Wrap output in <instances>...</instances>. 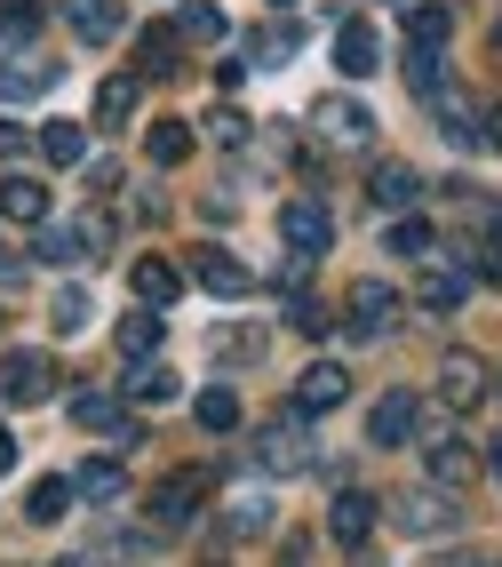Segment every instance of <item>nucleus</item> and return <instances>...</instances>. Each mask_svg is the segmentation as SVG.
Masks as SVG:
<instances>
[{"label":"nucleus","instance_id":"7","mask_svg":"<svg viewBox=\"0 0 502 567\" xmlns=\"http://www.w3.org/2000/svg\"><path fill=\"white\" fill-rule=\"evenodd\" d=\"M422 464H431V487H447V496H454V487H471V480L487 472V456H479V447H462L454 432H439V440H431V456H422Z\"/></svg>","mask_w":502,"mask_h":567},{"label":"nucleus","instance_id":"26","mask_svg":"<svg viewBox=\"0 0 502 567\" xmlns=\"http://www.w3.org/2000/svg\"><path fill=\"white\" fill-rule=\"evenodd\" d=\"M144 161H151V168H184V161H191V128H184V121H151Z\"/></svg>","mask_w":502,"mask_h":567},{"label":"nucleus","instance_id":"33","mask_svg":"<svg viewBox=\"0 0 502 567\" xmlns=\"http://www.w3.org/2000/svg\"><path fill=\"white\" fill-rule=\"evenodd\" d=\"M391 256H422V264H431V256H439V233H431L422 216H399V224H391Z\"/></svg>","mask_w":502,"mask_h":567},{"label":"nucleus","instance_id":"6","mask_svg":"<svg viewBox=\"0 0 502 567\" xmlns=\"http://www.w3.org/2000/svg\"><path fill=\"white\" fill-rule=\"evenodd\" d=\"M439 400H447L454 415L479 408V400H487V360H479V352H447V360H439Z\"/></svg>","mask_w":502,"mask_h":567},{"label":"nucleus","instance_id":"8","mask_svg":"<svg viewBox=\"0 0 502 567\" xmlns=\"http://www.w3.org/2000/svg\"><path fill=\"white\" fill-rule=\"evenodd\" d=\"M327 536H335L343 551H359V544L375 536V496H367V487H343V496L327 504Z\"/></svg>","mask_w":502,"mask_h":567},{"label":"nucleus","instance_id":"27","mask_svg":"<svg viewBox=\"0 0 502 567\" xmlns=\"http://www.w3.org/2000/svg\"><path fill=\"white\" fill-rule=\"evenodd\" d=\"M160 336H168V312L144 305V312L121 320V352H128V360H151V352H160Z\"/></svg>","mask_w":502,"mask_h":567},{"label":"nucleus","instance_id":"16","mask_svg":"<svg viewBox=\"0 0 502 567\" xmlns=\"http://www.w3.org/2000/svg\"><path fill=\"white\" fill-rule=\"evenodd\" d=\"M72 32H81L88 49H104V41L128 32V9H121V0H72Z\"/></svg>","mask_w":502,"mask_h":567},{"label":"nucleus","instance_id":"1","mask_svg":"<svg viewBox=\"0 0 502 567\" xmlns=\"http://www.w3.org/2000/svg\"><path fill=\"white\" fill-rule=\"evenodd\" d=\"M200 496H208V472L200 464H191V472H168L160 487H151V527H160V536H184V527L191 519H200Z\"/></svg>","mask_w":502,"mask_h":567},{"label":"nucleus","instance_id":"14","mask_svg":"<svg viewBox=\"0 0 502 567\" xmlns=\"http://www.w3.org/2000/svg\"><path fill=\"white\" fill-rule=\"evenodd\" d=\"M303 456H312V447H303V424H295V408H287L280 424L255 440V464H263V472H295Z\"/></svg>","mask_w":502,"mask_h":567},{"label":"nucleus","instance_id":"2","mask_svg":"<svg viewBox=\"0 0 502 567\" xmlns=\"http://www.w3.org/2000/svg\"><path fill=\"white\" fill-rule=\"evenodd\" d=\"M56 392V368L41 352H9L0 360V408H41Z\"/></svg>","mask_w":502,"mask_h":567},{"label":"nucleus","instance_id":"9","mask_svg":"<svg viewBox=\"0 0 502 567\" xmlns=\"http://www.w3.org/2000/svg\"><path fill=\"white\" fill-rule=\"evenodd\" d=\"M72 424H81V432H104L112 447H136V440H144L128 415H121V400H112V392H81V400H72Z\"/></svg>","mask_w":502,"mask_h":567},{"label":"nucleus","instance_id":"3","mask_svg":"<svg viewBox=\"0 0 502 567\" xmlns=\"http://www.w3.org/2000/svg\"><path fill=\"white\" fill-rule=\"evenodd\" d=\"M343 328H352L359 344L391 336V328H399V288H391V280H359V288H352V320H343Z\"/></svg>","mask_w":502,"mask_h":567},{"label":"nucleus","instance_id":"35","mask_svg":"<svg viewBox=\"0 0 502 567\" xmlns=\"http://www.w3.org/2000/svg\"><path fill=\"white\" fill-rule=\"evenodd\" d=\"M88 312H96V305H88V288H56V305H49L56 336H81V328H88Z\"/></svg>","mask_w":502,"mask_h":567},{"label":"nucleus","instance_id":"22","mask_svg":"<svg viewBox=\"0 0 502 567\" xmlns=\"http://www.w3.org/2000/svg\"><path fill=\"white\" fill-rule=\"evenodd\" d=\"M41 161H49V168H81V161H88V128H81V121H49V128H41Z\"/></svg>","mask_w":502,"mask_h":567},{"label":"nucleus","instance_id":"25","mask_svg":"<svg viewBox=\"0 0 502 567\" xmlns=\"http://www.w3.org/2000/svg\"><path fill=\"white\" fill-rule=\"evenodd\" d=\"M367 193H375L383 208H415V200H422V176H415L407 161H383V168H375V184H367Z\"/></svg>","mask_w":502,"mask_h":567},{"label":"nucleus","instance_id":"48","mask_svg":"<svg viewBox=\"0 0 502 567\" xmlns=\"http://www.w3.org/2000/svg\"><path fill=\"white\" fill-rule=\"evenodd\" d=\"M399 9H407V0H399Z\"/></svg>","mask_w":502,"mask_h":567},{"label":"nucleus","instance_id":"17","mask_svg":"<svg viewBox=\"0 0 502 567\" xmlns=\"http://www.w3.org/2000/svg\"><path fill=\"white\" fill-rule=\"evenodd\" d=\"M375 64H383V41H375V24H359V17H352V24L335 32V72H352V81H367Z\"/></svg>","mask_w":502,"mask_h":567},{"label":"nucleus","instance_id":"30","mask_svg":"<svg viewBox=\"0 0 502 567\" xmlns=\"http://www.w3.org/2000/svg\"><path fill=\"white\" fill-rule=\"evenodd\" d=\"M64 512H72V480H41V487L24 496V519H32V527H56Z\"/></svg>","mask_w":502,"mask_h":567},{"label":"nucleus","instance_id":"47","mask_svg":"<svg viewBox=\"0 0 502 567\" xmlns=\"http://www.w3.org/2000/svg\"><path fill=\"white\" fill-rule=\"evenodd\" d=\"M471 567H494V559H471Z\"/></svg>","mask_w":502,"mask_h":567},{"label":"nucleus","instance_id":"23","mask_svg":"<svg viewBox=\"0 0 502 567\" xmlns=\"http://www.w3.org/2000/svg\"><path fill=\"white\" fill-rule=\"evenodd\" d=\"M136 296L160 312V305H176V296H184V272H176L168 256H144V264H136Z\"/></svg>","mask_w":502,"mask_h":567},{"label":"nucleus","instance_id":"12","mask_svg":"<svg viewBox=\"0 0 502 567\" xmlns=\"http://www.w3.org/2000/svg\"><path fill=\"white\" fill-rule=\"evenodd\" d=\"M312 121H320V136H335V144H367V136H375V112L352 104V96H320Z\"/></svg>","mask_w":502,"mask_h":567},{"label":"nucleus","instance_id":"5","mask_svg":"<svg viewBox=\"0 0 502 567\" xmlns=\"http://www.w3.org/2000/svg\"><path fill=\"white\" fill-rule=\"evenodd\" d=\"M343 400H352V375H343L335 360H312V368L295 375V415H327Z\"/></svg>","mask_w":502,"mask_h":567},{"label":"nucleus","instance_id":"18","mask_svg":"<svg viewBox=\"0 0 502 567\" xmlns=\"http://www.w3.org/2000/svg\"><path fill=\"white\" fill-rule=\"evenodd\" d=\"M191 272H200V288L223 296V305H231V296H248V264L223 256V248H200V264H191Z\"/></svg>","mask_w":502,"mask_h":567},{"label":"nucleus","instance_id":"4","mask_svg":"<svg viewBox=\"0 0 502 567\" xmlns=\"http://www.w3.org/2000/svg\"><path fill=\"white\" fill-rule=\"evenodd\" d=\"M280 240H287V256L320 264V256H327V240H335V224H327V208H320V200H287V208H280Z\"/></svg>","mask_w":502,"mask_h":567},{"label":"nucleus","instance_id":"38","mask_svg":"<svg viewBox=\"0 0 502 567\" xmlns=\"http://www.w3.org/2000/svg\"><path fill=\"white\" fill-rule=\"evenodd\" d=\"M208 136H216V144H240V136H248V112H240V104L208 112Z\"/></svg>","mask_w":502,"mask_h":567},{"label":"nucleus","instance_id":"44","mask_svg":"<svg viewBox=\"0 0 502 567\" xmlns=\"http://www.w3.org/2000/svg\"><path fill=\"white\" fill-rule=\"evenodd\" d=\"M9 280H17V256H9V248H0V288H9Z\"/></svg>","mask_w":502,"mask_h":567},{"label":"nucleus","instance_id":"46","mask_svg":"<svg viewBox=\"0 0 502 567\" xmlns=\"http://www.w3.org/2000/svg\"><path fill=\"white\" fill-rule=\"evenodd\" d=\"M494 49H502V24H494Z\"/></svg>","mask_w":502,"mask_h":567},{"label":"nucleus","instance_id":"31","mask_svg":"<svg viewBox=\"0 0 502 567\" xmlns=\"http://www.w3.org/2000/svg\"><path fill=\"white\" fill-rule=\"evenodd\" d=\"M191 408H200V424H208V432H240V392H231V384H208Z\"/></svg>","mask_w":502,"mask_h":567},{"label":"nucleus","instance_id":"15","mask_svg":"<svg viewBox=\"0 0 502 567\" xmlns=\"http://www.w3.org/2000/svg\"><path fill=\"white\" fill-rule=\"evenodd\" d=\"M32 248H41V264H81L88 248H96V224H41V233H32Z\"/></svg>","mask_w":502,"mask_h":567},{"label":"nucleus","instance_id":"10","mask_svg":"<svg viewBox=\"0 0 502 567\" xmlns=\"http://www.w3.org/2000/svg\"><path fill=\"white\" fill-rule=\"evenodd\" d=\"M415 424H422L415 392H383V400H375V415H367V440H375V447H407V440H415Z\"/></svg>","mask_w":502,"mask_h":567},{"label":"nucleus","instance_id":"32","mask_svg":"<svg viewBox=\"0 0 502 567\" xmlns=\"http://www.w3.org/2000/svg\"><path fill=\"white\" fill-rule=\"evenodd\" d=\"M263 527H272V496L240 487V496H231V536H263Z\"/></svg>","mask_w":502,"mask_h":567},{"label":"nucleus","instance_id":"29","mask_svg":"<svg viewBox=\"0 0 502 567\" xmlns=\"http://www.w3.org/2000/svg\"><path fill=\"white\" fill-rule=\"evenodd\" d=\"M136 96H144V81H136V72H112V81L96 89V121L112 128V121H128V112H136Z\"/></svg>","mask_w":502,"mask_h":567},{"label":"nucleus","instance_id":"43","mask_svg":"<svg viewBox=\"0 0 502 567\" xmlns=\"http://www.w3.org/2000/svg\"><path fill=\"white\" fill-rule=\"evenodd\" d=\"M487 144H494V153H502V104L487 112Z\"/></svg>","mask_w":502,"mask_h":567},{"label":"nucleus","instance_id":"41","mask_svg":"<svg viewBox=\"0 0 502 567\" xmlns=\"http://www.w3.org/2000/svg\"><path fill=\"white\" fill-rule=\"evenodd\" d=\"M0 153H24V128L17 121H0Z\"/></svg>","mask_w":502,"mask_h":567},{"label":"nucleus","instance_id":"37","mask_svg":"<svg viewBox=\"0 0 502 567\" xmlns=\"http://www.w3.org/2000/svg\"><path fill=\"white\" fill-rule=\"evenodd\" d=\"M407 89L415 96H439V49H415L407 56Z\"/></svg>","mask_w":502,"mask_h":567},{"label":"nucleus","instance_id":"40","mask_svg":"<svg viewBox=\"0 0 502 567\" xmlns=\"http://www.w3.org/2000/svg\"><path fill=\"white\" fill-rule=\"evenodd\" d=\"M9 472H17V432L0 424V480H9Z\"/></svg>","mask_w":502,"mask_h":567},{"label":"nucleus","instance_id":"19","mask_svg":"<svg viewBox=\"0 0 502 567\" xmlns=\"http://www.w3.org/2000/svg\"><path fill=\"white\" fill-rule=\"evenodd\" d=\"M176 392H184V375H176L168 360H136V375H128V400H136V408H168Z\"/></svg>","mask_w":502,"mask_h":567},{"label":"nucleus","instance_id":"42","mask_svg":"<svg viewBox=\"0 0 502 567\" xmlns=\"http://www.w3.org/2000/svg\"><path fill=\"white\" fill-rule=\"evenodd\" d=\"M487 472H494V487H502V432L487 440Z\"/></svg>","mask_w":502,"mask_h":567},{"label":"nucleus","instance_id":"45","mask_svg":"<svg viewBox=\"0 0 502 567\" xmlns=\"http://www.w3.org/2000/svg\"><path fill=\"white\" fill-rule=\"evenodd\" d=\"M272 9H303V0H272Z\"/></svg>","mask_w":502,"mask_h":567},{"label":"nucleus","instance_id":"36","mask_svg":"<svg viewBox=\"0 0 502 567\" xmlns=\"http://www.w3.org/2000/svg\"><path fill=\"white\" fill-rule=\"evenodd\" d=\"M287 56H295V32L287 24H263L255 32V64H287Z\"/></svg>","mask_w":502,"mask_h":567},{"label":"nucleus","instance_id":"34","mask_svg":"<svg viewBox=\"0 0 502 567\" xmlns=\"http://www.w3.org/2000/svg\"><path fill=\"white\" fill-rule=\"evenodd\" d=\"M176 32H184V41H223V9H216V0H184Z\"/></svg>","mask_w":502,"mask_h":567},{"label":"nucleus","instance_id":"20","mask_svg":"<svg viewBox=\"0 0 502 567\" xmlns=\"http://www.w3.org/2000/svg\"><path fill=\"white\" fill-rule=\"evenodd\" d=\"M176 72V24H144L136 32V81H160Z\"/></svg>","mask_w":502,"mask_h":567},{"label":"nucleus","instance_id":"11","mask_svg":"<svg viewBox=\"0 0 502 567\" xmlns=\"http://www.w3.org/2000/svg\"><path fill=\"white\" fill-rule=\"evenodd\" d=\"M399 519H407V536H454V496H447V487H415V496L399 504Z\"/></svg>","mask_w":502,"mask_h":567},{"label":"nucleus","instance_id":"28","mask_svg":"<svg viewBox=\"0 0 502 567\" xmlns=\"http://www.w3.org/2000/svg\"><path fill=\"white\" fill-rule=\"evenodd\" d=\"M422 305H431V312H454L462 305V264H422Z\"/></svg>","mask_w":502,"mask_h":567},{"label":"nucleus","instance_id":"24","mask_svg":"<svg viewBox=\"0 0 502 567\" xmlns=\"http://www.w3.org/2000/svg\"><path fill=\"white\" fill-rule=\"evenodd\" d=\"M454 17L439 9V0H407V49H447Z\"/></svg>","mask_w":502,"mask_h":567},{"label":"nucleus","instance_id":"21","mask_svg":"<svg viewBox=\"0 0 502 567\" xmlns=\"http://www.w3.org/2000/svg\"><path fill=\"white\" fill-rule=\"evenodd\" d=\"M72 496H88V504H121V496H128V472L112 464V456H88L81 480H72Z\"/></svg>","mask_w":502,"mask_h":567},{"label":"nucleus","instance_id":"13","mask_svg":"<svg viewBox=\"0 0 502 567\" xmlns=\"http://www.w3.org/2000/svg\"><path fill=\"white\" fill-rule=\"evenodd\" d=\"M0 216L41 233V224H49V184L41 176H0Z\"/></svg>","mask_w":502,"mask_h":567},{"label":"nucleus","instance_id":"39","mask_svg":"<svg viewBox=\"0 0 502 567\" xmlns=\"http://www.w3.org/2000/svg\"><path fill=\"white\" fill-rule=\"evenodd\" d=\"M287 320H295V328H303V336H320V328H327V312H320V305H312V296H295V305H287Z\"/></svg>","mask_w":502,"mask_h":567}]
</instances>
